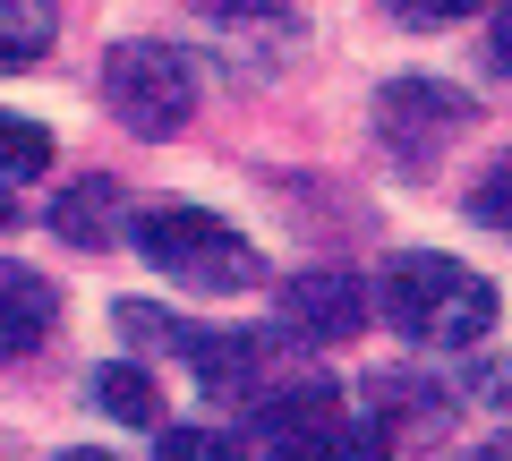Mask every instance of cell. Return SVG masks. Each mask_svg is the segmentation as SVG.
Segmentation results:
<instances>
[{
    "instance_id": "2",
    "label": "cell",
    "mask_w": 512,
    "mask_h": 461,
    "mask_svg": "<svg viewBox=\"0 0 512 461\" xmlns=\"http://www.w3.org/2000/svg\"><path fill=\"white\" fill-rule=\"evenodd\" d=\"M137 257L154 274H171L180 291H248V282H265V257L205 205H146L137 214Z\"/></svg>"
},
{
    "instance_id": "4",
    "label": "cell",
    "mask_w": 512,
    "mask_h": 461,
    "mask_svg": "<svg viewBox=\"0 0 512 461\" xmlns=\"http://www.w3.org/2000/svg\"><path fill=\"white\" fill-rule=\"evenodd\" d=\"M333 436H342V393H333V376H299L274 402H256V419H248L256 461H316Z\"/></svg>"
},
{
    "instance_id": "8",
    "label": "cell",
    "mask_w": 512,
    "mask_h": 461,
    "mask_svg": "<svg viewBox=\"0 0 512 461\" xmlns=\"http://www.w3.org/2000/svg\"><path fill=\"white\" fill-rule=\"evenodd\" d=\"M52 316H60V291L35 265H0V359L35 351L43 333H52Z\"/></svg>"
},
{
    "instance_id": "17",
    "label": "cell",
    "mask_w": 512,
    "mask_h": 461,
    "mask_svg": "<svg viewBox=\"0 0 512 461\" xmlns=\"http://www.w3.org/2000/svg\"><path fill=\"white\" fill-rule=\"evenodd\" d=\"M495 69H512V9H495Z\"/></svg>"
},
{
    "instance_id": "3",
    "label": "cell",
    "mask_w": 512,
    "mask_h": 461,
    "mask_svg": "<svg viewBox=\"0 0 512 461\" xmlns=\"http://www.w3.org/2000/svg\"><path fill=\"white\" fill-rule=\"evenodd\" d=\"M103 103L128 137H171L188 129V111H197V60L171 52V43L137 35V43H111L103 52Z\"/></svg>"
},
{
    "instance_id": "6",
    "label": "cell",
    "mask_w": 512,
    "mask_h": 461,
    "mask_svg": "<svg viewBox=\"0 0 512 461\" xmlns=\"http://www.w3.org/2000/svg\"><path fill=\"white\" fill-rule=\"evenodd\" d=\"M120 333H128V342H163V351H188L197 385H214V393L248 385V376L265 368V333H205V325H180V316L137 308V299L120 308Z\"/></svg>"
},
{
    "instance_id": "11",
    "label": "cell",
    "mask_w": 512,
    "mask_h": 461,
    "mask_svg": "<svg viewBox=\"0 0 512 461\" xmlns=\"http://www.w3.org/2000/svg\"><path fill=\"white\" fill-rule=\"evenodd\" d=\"M43 171H52V129H35V120H18V111H0V188L43 180Z\"/></svg>"
},
{
    "instance_id": "20",
    "label": "cell",
    "mask_w": 512,
    "mask_h": 461,
    "mask_svg": "<svg viewBox=\"0 0 512 461\" xmlns=\"http://www.w3.org/2000/svg\"><path fill=\"white\" fill-rule=\"evenodd\" d=\"M0 222H18V205H9V197H0Z\"/></svg>"
},
{
    "instance_id": "15",
    "label": "cell",
    "mask_w": 512,
    "mask_h": 461,
    "mask_svg": "<svg viewBox=\"0 0 512 461\" xmlns=\"http://www.w3.org/2000/svg\"><path fill=\"white\" fill-rule=\"evenodd\" d=\"M316 461H393V453H384V436H376V427H342V436H333Z\"/></svg>"
},
{
    "instance_id": "1",
    "label": "cell",
    "mask_w": 512,
    "mask_h": 461,
    "mask_svg": "<svg viewBox=\"0 0 512 461\" xmlns=\"http://www.w3.org/2000/svg\"><path fill=\"white\" fill-rule=\"evenodd\" d=\"M384 316H393L419 351H470L478 333L495 325V282L478 274V265H461V257L419 248V257H402L384 274Z\"/></svg>"
},
{
    "instance_id": "9",
    "label": "cell",
    "mask_w": 512,
    "mask_h": 461,
    "mask_svg": "<svg viewBox=\"0 0 512 461\" xmlns=\"http://www.w3.org/2000/svg\"><path fill=\"white\" fill-rule=\"evenodd\" d=\"M94 410H111L120 427H154L163 419V393H154V376L137 368V359H111V368L94 376Z\"/></svg>"
},
{
    "instance_id": "5",
    "label": "cell",
    "mask_w": 512,
    "mask_h": 461,
    "mask_svg": "<svg viewBox=\"0 0 512 461\" xmlns=\"http://www.w3.org/2000/svg\"><path fill=\"white\" fill-rule=\"evenodd\" d=\"M470 129V103H461L444 77H393V86L376 94V137L393 154H402V171H419L427 154L444 146V137Z\"/></svg>"
},
{
    "instance_id": "18",
    "label": "cell",
    "mask_w": 512,
    "mask_h": 461,
    "mask_svg": "<svg viewBox=\"0 0 512 461\" xmlns=\"http://www.w3.org/2000/svg\"><path fill=\"white\" fill-rule=\"evenodd\" d=\"M478 385H487L495 402H512V368H487V376H478Z\"/></svg>"
},
{
    "instance_id": "12",
    "label": "cell",
    "mask_w": 512,
    "mask_h": 461,
    "mask_svg": "<svg viewBox=\"0 0 512 461\" xmlns=\"http://www.w3.org/2000/svg\"><path fill=\"white\" fill-rule=\"evenodd\" d=\"M60 35V9H26V0H9L0 9V69H26V60H43Z\"/></svg>"
},
{
    "instance_id": "7",
    "label": "cell",
    "mask_w": 512,
    "mask_h": 461,
    "mask_svg": "<svg viewBox=\"0 0 512 461\" xmlns=\"http://www.w3.org/2000/svg\"><path fill=\"white\" fill-rule=\"evenodd\" d=\"M367 282L359 274H299L291 291H282V333H299V342H350V333L367 325Z\"/></svg>"
},
{
    "instance_id": "10",
    "label": "cell",
    "mask_w": 512,
    "mask_h": 461,
    "mask_svg": "<svg viewBox=\"0 0 512 461\" xmlns=\"http://www.w3.org/2000/svg\"><path fill=\"white\" fill-rule=\"evenodd\" d=\"M111 214H120V188H111V180H86V188H69V197L52 205V231H60V240H77V248H103L111 231H120Z\"/></svg>"
},
{
    "instance_id": "19",
    "label": "cell",
    "mask_w": 512,
    "mask_h": 461,
    "mask_svg": "<svg viewBox=\"0 0 512 461\" xmlns=\"http://www.w3.org/2000/svg\"><path fill=\"white\" fill-rule=\"evenodd\" d=\"M60 461H111V453H94V444H77V453H60Z\"/></svg>"
},
{
    "instance_id": "13",
    "label": "cell",
    "mask_w": 512,
    "mask_h": 461,
    "mask_svg": "<svg viewBox=\"0 0 512 461\" xmlns=\"http://www.w3.org/2000/svg\"><path fill=\"white\" fill-rule=\"evenodd\" d=\"M154 461H239L231 427H205V419H171L154 436Z\"/></svg>"
},
{
    "instance_id": "16",
    "label": "cell",
    "mask_w": 512,
    "mask_h": 461,
    "mask_svg": "<svg viewBox=\"0 0 512 461\" xmlns=\"http://www.w3.org/2000/svg\"><path fill=\"white\" fill-rule=\"evenodd\" d=\"M393 18H402V26H453L461 0H393Z\"/></svg>"
},
{
    "instance_id": "14",
    "label": "cell",
    "mask_w": 512,
    "mask_h": 461,
    "mask_svg": "<svg viewBox=\"0 0 512 461\" xmlns=\"http://www.w3.org/2000/svg\"><path fill=\"white\" fill-rule=\"evenodd\" d=\"M470 222H487V231H504V240H512V154L470 188Z\"/></svg>"
}]
</instances>
